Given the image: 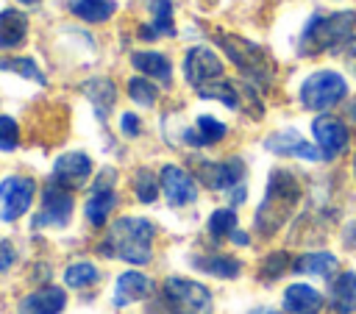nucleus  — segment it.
Masks as SVG:
<instances>
[{"label":"nucleus","mask_w":356,"mask_h":314,"mask_svg":"<svg viewBox=\"0 0 356 314\" xmlns=\"http://www.w3.org/2000/svg\"><path fill=\"white\" fill-rule=\"evenodd\" d=\"M300 195H303L300 178L292 170H273L270 181H267L264 200L259 203L256 217H253L256 231L261 236H273L295 214V206L300 203Z\"/></svg>","instance_id":"1"},{"label":"nucleus","mask_w":356,"mask_h":314,"mask_svg":"<svg viewBox=\"0 0 356 314\" xmlns=\"http://www.w3.org/2000/svg\"><path fill=\"white\" fill-rule=\"evenodd\" d=\"M153 222L145 217H120L111 222L106 239L97 250L108 258H122L131 264H147L153 256Z\"/></svg>","instance_id":"2"},{"label":"nucleus","mask_w":356,"mask_h":314,"mask_svg":"<svg viewBox=\"0 0 356 314\" xmlns=\"http://www.w3.org/2000/svg\"><path fill=\"white\" fill-rule=\"evenodd\" d=\"M356 28V11H334V14H314L303 31L298 50L300 56H317L325 50H339L353 36Z\"/></svg>","instance_id":"3"},{"label":"nucleus","mask_w":356,"mask_h":314,"mask_svg":"<svg viewBox=\"0 0 356 314\" xmlns=\"http://www.w3.org/2000/svg\"><path fill=\"white\" fill-rule=\"evenodd\" d=\"M217 44L225 50V56L236 64V69L256 86H270V81H273V64H270V58H267V53L259 47V44H253V42H248V39H242V36H231V33H217Z\"/></svg>","instance_id":"4"},{"label":"nucleus","mask_w":356,"mask_h":314,"mask_svg":"<svg viewBox=\"0 0 356 314\" xmlns=\"http://www.w3.org/2000/svg\"><path fill=\"white\" fill-rule=\"evenodd\" d=\"M345 94H348V81L337 69H317L298 89V100L309 111H328L337 103H342Z\"/></svg>","instance_id":"5"},{"label":"nucleus","mask_w":356,"mask_h":314,"mask_svg":"<svg viewBox=\"0 0 356 314\" xmlns=\"http://www.w3.org/2000/svg\"><path fill=\"white\" fill-rule=\"evenodd\" d=\"M161 297L170 314H211L214 311L211 292L203 283L189 281V278H167L161 283Z\"/></svg>","instance_id":"6"},{"label":"nucleus","mask_w":356,"mask_h":314,"mask_svg":"<svg viewBox=\"0 0 356 314\" xmlns=\"http://www.w3.org/2000/svg\"><path fill=\"white\" fill-rule=\"evenodd\" d=\"M72 208H75V203H72L70 189H64L56 181H50L44 186V192H42V206L33 214L31 228H64L70 222V217H72Z\"/></svg>","instance_id":"7"},{"label":"nucleus","mask_w":356,"mask_h":314,"mask_svg":"<svg viewBox=\"0 0 356 314\" xmlns=\"http://www.w3.org/2000/svg\"><path fill=\"white\" fill-rule=\"evenodd\" d=\"M36 195V181L28 175H8L0 183V220L3 222H14L19 220Z\"/></svg>","instance_id":"8"},{"label":"nucleus","mask_w":356,"mask_h":314,"mask_svg":"<svg viewBox=\"0 0 356 314\" xmlns=\"http://www.w3.org/2000/svg\"><path fill=\"white\" fill-rule=\"evenodd\" d=\"M184 75H186V81H189L195 89H200V86H206V83L222 78V58H220L211 47L197 44V47H192V50L184 56Z\"/></svg>","instance_id":"9"},{"label":"nucleus","mask_w":356,"mask_h":314,"mask_svg":"<svg viewBox=\"0 0 356 314\" xmlns=\"http://www.w3.org/2000/svg\"><path fill=\"white\" fill-rule=\"evenodd\" d=\"M195 175L209 186V189H231L236 183H242L245 178V161L239 156L234 158H222V161H195Z\"/></svg>","instance_id":"10"},{"label":"nucleus","mask_w":356,"mask_h":314,"mask_svg":"<svg viewBox=\"0 0 356 314\" xmlns=\"http://www.w3.org/2000/svg\"><path fill=\"white\" fill-rule=\"evenodd\" d=\"M92 178V158L81 150H70V153H61L56 161H53V175L50 181H56L58 186L64 189H81L86 181Z\"/></svg>","instance_id":"11"},{"label":"nucleus","mask_w":356,"mask_h":314,"mask_svg":"<svg viewBox=\"0 0 356 314\" xmlns=\"http://www.w3.org/2000/svg\"><path fill=\"white\" fill-rule=\"evenodd\" d=\"M312 133H314V142L323 153V161H334L345 144H348V128L342 119L331 117V114H323L312 122Z\"/></svg>","instance_id":"12"},{"label":"nucleus","mask_w":356,"mask_h":314,"mask_svg":"<svg viewBox=\"0 0 356 314\" xmlns=\"http://www.w3.org/2000/svg\"><path fill=\"white\" fill-rule=\"evenodd\" d=\"M159 181H161V192H164L170 206H189V203H195L197 186H195V178L184 167H178V164L161 167Z\"/></svg>","instance_id":"13"},{"label":"nucleus","mask_w":356,"mask_h":314,"mask_svg":"<svg viewBox=\"0 0 356 314\" xmlns=\"http://www.w3.org/2000/svg\"><path fill=\"white\" fill-rule=\"evenodd\" d=\"M264 147L275 156H295V158H306V161H320L323 153L317 144H309L298 131L292 128H284V131H275L264 139Z\"/></svg>","instance_id":"14"},{"label":"nucleus","mask_w":356,"mask_h":314,"mask_svg":"<svg viewBox=\"0 0 356 314\" xmlns=\"http://www.w3.org/2000/svg\"><path fill=\"white\" fill-rule=\"evenodd\" d=\"M64 306H67V292L50 283L28 292L17 306V314H61Z\"/></svg>","instance_id":"15"},{"label":"nucleus","mask_w":356,"mask_h":314,"mask_svg":"<svg viewBox=\"0 0 356 314\" xmlns=\"http://www.w3.org/2000/svg\"><path fill=\"white\" fill-rule=\"evenodd\" d=\"M153 295V281L142 272H122L117 278V286H114V308H125L136 300H145Z\"/></svg>","instance_id":"16"},{"label":"nucleus","mask_w":356,"mask_h":314,"mask_svg":"<svg viewBox=\"0 0 356 314\" xmlns=\"http://www.w3.org/2000/svg\"><path fill=\"white\" fill-rule=\"evenodd\" d=\"M147 11H150V22L139 28V36L145 42H153L159 36H172L175 25H172V0H147Z\"/></svg>","instance_id":"17"},{"label":"nucleus","mask_w":356,"mask_h":314,"mask_svg":"<svg viewBox=\"0 0 356 314\" xmlns=\"http://www.w3.org/2000/svg\"><path fill=\"white\" fill-rule=\"evenodd\" d=\"M225 133H228V125H225V122H220L217 117L203 114V117H197V119H195V125H192V128H186V131H184V142H186V144H192V147H209V144L222 142V139H225Z\"/></svg>","instance_id":"18"},{"label":"nucleus","mask_w":356,"mask_h":314,"mask_svg":"<svg viewBox=\"0 0 356 314\" xmlns=\"http://www.w3.org/2000/svg\"><path fill=\"white\" fill-rule=\"evenodd\" d=\"M323 295L309 283H292L284 292V311L289 314H320Z\"/></svg>","instance_id":"19"},{"label":"nucleus","mask_w":356,"mask_h":314,"mask_svg":"<svg viewBox=\"0 0 356 314\" xmlns=\"http://www.w3.org/2000/svg\"><path fill=\"white\" fill-rule=\"evenodd\" d=\"M28 39V17L17 8L0 11V50H14Z\"/></svg>","instance_id":"20"},{"label":"nucleus","mask_w":356,"mask_h":314,"mask_svg":"<svg viewBox=\"0 0 356 314\" xmlns=\"http://www.w3.org/2000/svg\"><path fill=\"white\" fill-rule=\"evenodd\" d=\"M131 64L145 75V78H156L161 83H170L172 78V67H170V58L159 50H136L131 56Z\"/></svg>","instance_id":"21"},{"label":"nucleus","mask_w":356,"mask_h":314,"mask_svg":"<svg viewBox=\"0 0 356 314\" xmlns=\"http://www.w3.org/2000/svg\"><path fill=\"white\" fill-rule=\"evenodd\" d=\"M67 8L89 25L108 22L117 14V0H67Z\"/></svg>","instance_id":"22"},{"label":"nucleus","mask_w":356,"mask_h":314,"mask_svg":"<svg viewBox=\"0 0 356 314\" xmlns=\"http://www.w3.org/2000/svg\"><path fill=\"white\" fill-rule=\"evenodd\" d=\"M328 300H331V308L337 314H353L356 311V275L353 272L337 275L331 283Z\"/></svg>","instance_id":"23"},{"label":"nucleus","mask_w":356,"mask_h":314,"mask_svg":"<svg viewBox=\"0 0 356 314\" xmlns=\"http://www.w3.org/2000/svg\"><path fill=\"white\" fill-rule=\"evenodd\" d=\"M81 89H83V94L92 100V106L97 108L100 119H106V114L111 111V106H114V100H117V86H114L108 78H89Z\"/></svg>","instance_id":"24"},{"label":"nucleus","mask_w":356,"mask_h":314,"mask_svg":"<svg viewBox=\"0 0 356 314\" xmlns=\"http://www.w3.org/2000/svg\"><path fill=\"white\" fill-rule=\"evenodd\" d=\"M337 267H339L337 256H334V253H323V250H317V253H303V256H298L295 264H292L295 272L320 275V278H331V275L337 272Z\"/></svg>","instance_id":"25"},{"label":"nucleus","mask_w":356,"mask_h":314,"mask_svg":"<svg viewBox=\"0 0 356 314\" xmlns=\"http://www.w3.org/2000/svg\"><path fill=\"white\" fill-rule=\"evenodd\" d=\"M117 206V192L108 186V189H92L86 206H83V214L92 225H103L106 217L111 214V208Z\"/></svg>","instance_id":"26"},{"label":"nucleus","mask_w":356,"mask_h":314,"mask_svg":"<svg viewBox=\"0 0 356 314\" xmlns=\"http://www.w3.org/2000/svg\"><path fill=\"white\" fill-rule=\"evenodd\" d=\"M192 264L200 270V272H209V275H217V278H236L239 275V261L236 258H228V256H206V258H192Z\"/></svg>","instance_id":"27"},{"label":"nucleus","mask_w":356,"mask_h":314,"mask_svg":"<svg viewBox=\"0 0 356 314\" xmlns=\"http://www.w3.org/2000/svg\"><path fill=\"white\" fill-rule=\"evenodd\" d=\"M97 278H100V270L92 261H75L64 270V283L72 289H86V286L97 283Z\"/></svg>","instance_id":"28"},{"label":"nucleus","mask_w":356,"mask_h":314,"mask_svg":"<svg viewBox=\"0 0 356 314\" xmlns=\"http://www.w3.org/2000/svg\"><path fill=\"white\" fill-rule=\"evenodd\" d=\"M0 69H6V72H17V75H22L25 81H36L39 86H44V83H47V78H44V72L39 69V64H36L33 58H28V56L0 58Z\"/></svg>","instance_id":"29"},{"label":"nucleus","mask_w":356,"mask_h":314,"mask_svg":"<svg viewBox=\"0 0 356 314\" xmlns=\"http://www.w3.org/2000/svg\"><path fill=\"white\" fill-rule=\"evenodd\" d=\"M128 97H131L136 106L153 108V106H156V100H159V89H156L147 78L136 75V78H131V81H128Z\"/></svg>","instance_id":"30"},{"label":"nucleus","mask_w":356,"mask_h":314,"mask_svg":"<svg viewBox=\"0 0 356 314\" xmlns=\"http://www.w3.org/2000/svg\"><path fill=\"white\" fill-rule=\"evenodd\" d=\"M159 192H161V181L150 170H136V175H134V195H136V200L153 203L159 197Z\"/></svg>","instance_id":"31"},{"label":"nucleus","mask_w":356,"mask_h":314,"mask_svg":"<svg viewBox=\"0 0 356 314\" xmlns=\"http://www.w3.org/2000/svg\"><path fill=\"white\" fill-rule=\"evenodd\" d=\"M236 231V211L234 208H217L209 217V233L214 239H225Z\"/></svg>","instance_id":"32"},{"label":"nucleus","mask_w":356,"mask_h":314,"mask_svg":"<svg viewBox=\"0 0 356 314\" xmlns=\"http://www.w3.org/2000/svg\"><path fill=\"white\" fill-rule=\"evenodd\" d=\"M289 261V256L284 253V250H278V253H270L264 261H261V267H259V275L264 278V281H275L281 272H286V264Z\"/></svg>","instance_id":"33"},{"label":"nucleus","mask_w":356,"mask_h":314,"mask_svg":"<svg viewBox=\"0 0 356 314\" xmlns=\"http://www.w3.org/2000/svg\"><path fill=\"white\" fill-rule=\"evenodd\" d=\"M19 144V125L11 117H0V150L11 153Z\"/></svg>","instance_id":"34"},{"label":"nucleus","mask_w":356,"mask_h":314,"mask_svg":"<svg viewBox=\"0 0 356 314\" xmlns=\"http://www.w3.org/2000/svg\"><path fill=\"white\" fill-rule=\"evenodd\" d=\"M120 131L125 133V136H139V131H142V122H139V117L134 114V111H122V117H120Z\"/></svg>","instance_id":"35"},{"label":"nucleus","mask_w":356,"mask_h":314,"mask_svg":"<svg viewBox=\"0 0 356 314\" xmlns=\"http://www.w3.org/2000/svg\"><path fill=\"white\" fill-rule=\"evenodd\" d=\"M14 258H17V253H14L11 242H0V272L8 270V267L14 264Z\"/></svg>","instance_id":"36"},{"label":"nucleus","mask_w":356,"mask_h":314,"mask_svg":"<svg viewBox=\"0 0 356 314\" xmlns=\"http://www.w3.org/2000/svg\"><path fill=\"white\" fill-rule=\"evenodd\" d=\"M342 242H345L348 247H356V220L345 225V233H342Z\"/></svg>","instance_id":"37"},{"label":"nucleus","mask_w":356,"mask_h":314,"mask_svg":"<svg viewBox=\"0 0 356 314\" xmlns=\"http://www.w3.org/2000/svg\"><path fill=\"white\" fill-rule=\"evenodd\" d=\"M248 314H278L275 308H264V306H259V308H253V311H248Z\"/></svg>","instance_id":"38"},{"label":"nucleus","mask_w":356,"mask_h":314,"mask_svg":"<svg viewBox=\"0 0 356 314\" xmlns=\"http://www.w3.org/2000/svg\"><path fill=\"white\" fill-rule=\"evenodd\" d=\"M348 117H350V119H353V122H356V103H353V106H350V108H348Z\"/></svg>","instance_id":"39"},{"label":"nucleus","mask_w":356,"mask_h":314,"mask_svg":"<svg viewBox=\"0 0 356 314\" xmlns=\"http://www.w3.org/2000/svg\"><path fill=\"white\" fill-rule=\"evenodd\" d=\"M19 3H25V6H31V3H39V0H19Z\"/></svg>","instance_id":"40"},{"label":"nucleus","mask_w":356,"mask_h":314,"mask_svg":"<svg viewBox=\"0 0 356 314\" xmlns=\"http://www.w3.org/2000/svg\"><path fill=\"white\" fill-rule=\"evenodd\" d=\"M353 178H356V153H353Z\"/></svg>","instance_id":"41"}]
</instances>
